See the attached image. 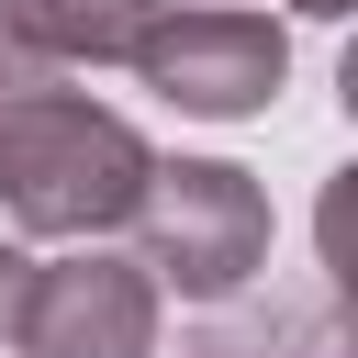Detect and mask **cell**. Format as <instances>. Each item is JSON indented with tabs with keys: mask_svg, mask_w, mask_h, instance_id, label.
<instances>
[{
	"mask_svg": "<svg viewBox=\"0 0 358 358\" xmlns=\"http://www.w3.org/2000/svg\"><path fill=\"white\" fill-rule=\"evenodd\" d=\"M123 67H134L157 101L201 112V123H246V112L280 101V78H291V34H280L268 11H246V0H168Z\"/></svg>",
	"mask_w": 358,
	"mask_h": 358,
	"instance_id": "3",
	"label": "cell"
},
{
	"mask_svg": "<svg viewBox=\"0 0 358 358\" xmlns=\"http://www.w3.org/2000/svg\"><path fill=\"white\" fill-rule=\"evenodd\" d=\"M291 11H313V22H336V11H358V0H291Z\"/></svg>",
	"mask_w": 358,
	"mask_h": 358,
	"instance_id": "7",
	"label": "cell"
},
{
	"mask_svg": "<svg viewBox=\"0 0 358 358\" xmlns=\"http://www.w3.org/2000/svg\"><path fill=\"white\" fill-rule=\"evenodd\" d=\"M0 336L22 358H157V280L134 257H101V246L34 257Z\"/></svg>",
	"mask_w": 358,
	"mask_h": 358,
	"instance_id": "4",
	"label": "cell"
},
{
	"mask_svg": "<svg viewBox=\"0 0 358 358\" xmlns=\"http://www.w3.org/2000/svg\"><path fill=\"white\" fill-rule=\"evenodd\" d=\"M145 168H157V145L112 101H90L67 67H45V56H22L0 34V213L22 235L90 246V235L134 224Z\"/></svg>",
	"mask_w": 358,
	"mask_h": 358,
	"instance_id": "1",
	"label": "cell"
},
{
	"mask_svg": "<svg viewBox=\"0 0 358 358\" xmlns=\"http://www.w3.org/2000/svg\"><path fill=\"white\" fill-rule=\"evenodd\" d=\"M22 268H34V257H22V246H0V324H11V291H22Z\"/></svg>",
	"mask_w": 358,
	"mask_h": 358,
	"instance_id": "6",
	"label": "cell"
},
{
	"mask_svg": "<svg viewBox=\"0 0 358 358\" xmlns=\"http://www.w3.org/2000/svg\"><path fill=\"white\" fill-rule=\"evenodd\" d=\"M134 268L179 302H235L268 268V190L235 157H157L134 201Z\"/></svg>",
	"mask_w": 358,
	"mask_h": 358,
	"instance_id": "2",
	"label": "cell"
},
{
	"mask_svg": "<svg viewBox=\"0 0 358 358\" xmlns=\"http://www.w3.org/2000/svg\"><path fill=\"white\" fill-rule=\"evenodd\" d=\"M168 0H0V34L22 45V56H45V67H112V56H134L145 45V22H157Z\"/></svg>",
	"mask_w": 358,
	"mask_h": 358,
	"instance_id": "5",
	"label": "cell"
}]
</instances>
